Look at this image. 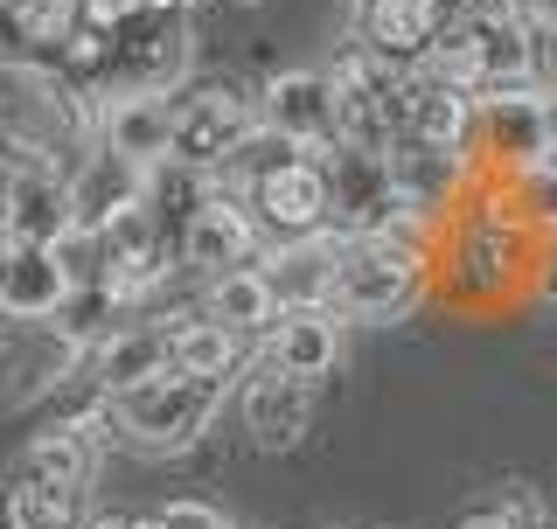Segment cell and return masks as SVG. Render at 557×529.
Wrapping results in <instances>:
<instances>
[{
  "instance_id": "44dd1931",
  "label": "cell",
  "mask_w": 557,
  "mask_h": 529,
  "mask_svg": "<svg viewBox=\"0 0 557 529\" xmlns=\"http://www.w3.org/2000/svg\"><path fill=\"white\" fill-rule=\"evenodd\" d=\"M383 161H391V182H397V196L411 202V217L440 209L453 196V182H460V153L440 147V139H418V133H405Z\"/></svg>"
},
{
  "instance_id": "7a4b0ae2",
  "label": "cell",
  "mask_w": 557,
  "mask_h": 529,
  "mask_svg": "<svg viewBox=\"0 0 557 529\" xmlns=\"http://www.w3.org/2000/svg\"><path fill=\"white\" fill-rule=\"evenodd\" d=\"M223 391H231V377H196V369L174 362L168 377L112 397L119 404V439H133L139 453H182V446H196L209 432V418L223 411Z\"/></svg>"
},
{
  "instance_id": "7c38bea8",
  "label": "cell",
  "mask_w": 557,
  "mask_h": 529,
  "mask_svg": "<svg viewBox=\"0 0 557 529\" xmlns=\"http://www.w3.org/2000/svg\"><path fill=\"white\" fill-rule=\"evenodd\" d=\"M307 426H313V377L258 362V377L244 383V432H251L258 446H293Z\"/></svg>"
},
{
  "instance_id": "ac0fdd59",
  "label": "cell",
  "mask_w": 557,
  "mask_h": 529,
  "mask_svg": "<svg viewBox=\"0 0 557 529\" xmlns=\"http://www.w3.org/2000/svg\"><path fill=\"white\" fill-rule=\"evenodd\" d=\"M202 313L209 321H223L231 334H272V321L286 307H278V293H272V272L265 264H237V272H223V279H209V293H202Z\"/></svg>"
},
{
  "instance_id": "4fadbf2b",
  "label": "cell",
  "mask_w": 557,
  "mask_h": 529,
  "mask_svg": "<svg viewBox=\"0 0 557 529\" xmlns=\"http://www.w3.org/2000/svg\"><path fill=\"white\" fill-rule=\"evenodd\" d=\"M153 196V174L119 161V153L91 147V161L77 168V182H70V202H77V231H112L126 209H139Z\"/></svg>"
},
{
  "instance_id": "8992f818",
  "label": "cell",
  "mask_w": 557,
  "mask_h": 529,
  "mask_svg": "<svg viewBox=\"0 0 557 529\" xmlns=\"http://www.w3.org/2000/svg\"><path fill=\"white\" fill-rule=\"evenodd\" d=\"M258 209L244 202V196H231V188H216L196 217L182 223V237H174V258L188 264V272H202V279H223V272H237V264H251V251H258Z\"/></svg>"
},
{
  "instance_id": "3957f363",
  "label": "cell",
  "mask_w": 557,
  "mask_h": 529,
  "mask_svg": "<svg viewBox=\"0 0 557 529\" xmlns=\"http://www.w3.org/2000/svg\"><path fill=\"white\" fill-rule=\"evenodd\" d=\"M251 209H258V223H265L278 244L335 231V174H327V153L307 147L300 161H286L278 174H265V182L251 188Z\"/></svg>"
},
{
  "instance_id": "5b68a950",
  "label": "cell",
  "mask_w": 557,
  "mask_h": 529,
  "mask_svg": "<svg viewBox=\"0 0 557 529\" xmlns=\"http://www.w3.org/2000/svg\"><path fill=\"white\" fill-rule=\"evenodd\" d=\"M481 133L502 161L536 168L557 153V98L544 84H502V91H481Z\"/></svg>"
},
{
  "instance_id": "30bf717a",
  "label": "cell",
  "mask_w": 557,
  "mask_h": 529,
  "mask_svg": "<svg viewBox=\"0 0 557 529\" xmlns=\"http://www.w3.org/2000/svg\"><path fill=\"white\" fill-rule=\"evenodd\" d=\"M70 293H77V279H70L57 244H8V264H0V313H8L14 328L57 321L70 307Z\"/></svg>"
},
{
  "instance_id": "6da1fadb",
  "label": "cell",
  "mask_w": 557,
  "mask_h": 529,
  "mask_svg": "<svg viewBox=\"0 0 557 529\" xmlns=\"http://www.w3.org/2000/svg\"><path fill=\"white\" fill-rule=\"evenodd\" d=\"M425 293V251L411 244V231L391 237H348L342 244V272H335V299L327 313L362 328H383L397 313H411V299Z\"/></svg>"
},
{
  "instance_id": "f546056e",
  "label": "cell",
  "mask_w": 557,
  "mask_h": 529,
  "mask_svg": "<svg viewBox=\"0 0 557 529\" xmlns=\"http://www.w3.org/2000/svg\"><path fill=\"white\" fill-rule=\"evenodd\" d=\"M530 22H557V0H530Z\"/></svg>"
},
{
  "instance_id": "ffe728a7",
  "label": "cell",
  "mask_w": 557,
  "mask_h": 529,
  "mask_svg": "<svg viewBox=\"0 0 557 529\" xmlns=\"http://www.w3.org/2000/svg\"><path fill=\"white\" fill-rule=\"evenodd\" d=\"M356 42L383 49L397 63H425V49L440 42V22H432L425 0H362L356 8Z\"/></svg>"
},
{
  "instance_id": "cb8c5ba5",
  "label": "cell",
  "mask_w": 557,
  "mask_h": 529,
  "mask_svg": "<svg viewBox=\"0 0 557 529\" xmlns=\"http://www.w3.org/2000/svg\"><path fill=\"white\" fill-rule=\"evenodd\" d=\"M516 217L530 223V231L557 237V153H550V161H536V168H522V174H516Z\"/></svg>"
},
{
  "instance_id": "ba28073f",
  "label": "cell",
  "mask_w": 557,
  "mask_h": 529,
  "mask_svg": "<svg viewBox=\"0 0 557 529\" xmlns=\"http://www.w3.org/2000/svg\"><path fill=\"white\" fill-rule=\"evenodd\" d=\"M112 84L104 91H174V84L188 77V28L174 22V14H139L112 35Z\"/></svg>"
},
{
  "instance_id": "d6986e66",
  "label": "cell",
  "mask_w": 557,
  "mask_h": 529,
  "mask_svg": "<svg viewBox=\"0 0 557 529\" xmlns=\"http://www.w3.org/2000/svg\"><path fill=\"white\" fill-rule=\"evenodd\" d=\"M411 133L440 139V147L460 153L467 139L481 133V91H460V84H440L411 63Z\"/></svg>"
},
{
  "instance_id": "1f68e13d",
  "label": "cell",
  "mask_w": 557,
  "mask_h": 529,
  "mask_svg": "<svg viewBox=\"0 0 557 529\" xmlns=\"http://www.w3.org/2000/svg\"><path fill=\"white\" fill-rule=\"evenodd\" d=\"M147 8H153V14H182L188 0H147Z\"/></svg>"
},
{
  "instance_id": "83f0119b",
  "label": "cell",
  "mask_w": 557,
  "mask_h": 529,
  "mask_svg": "<svg viewBox=\"0 0 557 529\" xmlns=\"http://www.w3.org/2000/svg\"><path fill=\"white\" fill-rule=\"evenodd\" d=\"M481 14H530V0H474Z\"/></svg>"
},
{
  "instance_id": "484cf974",
  "label": "cell",
  "mask_w": 557,
  "mask_h": 529,
  "mask_svg": "<svg viewBox=\"0 0 557 529\" xmlns=\"http://www.w3.org/2000/svg\"><path fill=\"white\" fill-rule=\"evenodd\" d=\"M161 522L168 529H223V516H216V508H202V502H168Z\"/></svg>"
},
{
  "instance_id": "5bb4252c",
  "label": "cell",
  "mask_w": 557,
  "mask_h": 529,
  "mask_svg": "<svg viewBox=\"0 0 557 529\" xmlns=\"http://www.w3.org/2000/svg\"><path fill=\"white\" fill-rule=\"evenodd\" d=\"M91 356L98 342L77 328H42L35 342H14V383H8V404H35L42 391H57L70 377H91Z\"/></svg>"
},
{
  "instance_id": "9c48e42d",
  "label": "cell",
  "mask_w": 557,
  "mask_h": 529,
  "mask_svg": "<svg viewBox=\"0 0 557 529\" xmlns=\"http://www.w3.org/2000/svg\"><path fill=\"white\" fill-rule=\"evenodd\" d=\"M98 147L133 168H168L174 161V98L161 91H104L98 98Z\"/></svg>"
},
{
  "instance_id": "8fae6325",
  "label": "cell",
  "mask_w": 557,
  "mask_h": 529,
  "mask_svg": "<svg viewBox=\"0 0 557 529\" xmlns=\"http://www.w3.org/2000/svg\"><path fill=\"white\" fill-rule=\"evenodd\" d=\"M258 119L300 139V147H327V139H342V91L321 70H278L258 98Z\"/></svg>"
},
{
  "instance_id": "d4e9b609",
  "label": "cell",
  "mask_w": 557,
  "mask_h": 529,
  "mask_svg": "<svg viewBox=\"0 0 557 529\" xmlns=\"http://www.w3.org/2000/svg\"><path fill=\"white\" fill-rule=\"evenodd\" d=\"M147 14V0H77V22H91L104 35H119L126 22H139Z\"/></svg>"
},
{
  "instance_id": "9a60e30c",
  "label": "cell",
  "mask_w": 557,
  "mask_h": 529,
  "mask_svg": "<svg viewBox=\"0 0 557 529\" xmlns=\"http://www.w3.org/2000/svg\"><path fill=\"white\" fill-rule=\"evenodd\" d=\"M342 231H321V237H293V244H278L272 251V293H278V307H327L335 299V272H342Z\"/></svg>"
},
{
  "instance_id": "f1b7e54d",
  "label": "cell",
  "mask_w": 557,
  "mask_h": 529,
  "mask_svg": "<svg viewBox=\"0 0 557 529\" xmlns=\"http://www.w3.org/2000/svg\"><path fill=\"white\" fill-rule=\"evenodd\" d=\"M536 293H544V307H557V258L544 264V279H536Z\"/></svg>"
},
{
  "instance_id": "277c9868",
  "label": "cell",
  "mask_w": 557,
  "mask_h": 529,
  "mask_svg": "<svg viewBox=\"0 0 557 529\" xmlns=\"http://www.w3.org/2000/svg\"><path fill=\"white\" fill-rule=\"evenodd\" d=\"M251 133H258V104L237 98L231 84H202V91L174 98V161H188V168L216 174Z\"/></svg>"
},
{
  "instance_id": "d6a6232c",
  "label": "cell",
  "mask_w": 557,
  "mask_h": 529,
  "mask_svg": "<svg viewBox=\"0 0 557 529\" xmlns=\"http://www.w3.org/2000/svg\"><path fill=\"white\" fill-rule=\"evenodd\" d=\"M133 529H168V522H161V516H139V522H133Z\"/></svg>"
},
{
  "instance_id": "2e32d148",
  "label": "cell",
  "mask_w": 557,
  "mask_h": 529,
  "mask_svg": "<svg viewBox=\"0 0 557 529\" xmlns=\"http://www.w3.org/2000/svg\"><path fill=\"white\" fill-rule=\"evenodd\" d=\"M168 369H174V328H119L98 342L91 383H98V397H126L139 383L168 377Z\"/></svg>"
},
{
  "instance_id": "e0dca14e",
  "label": "cell",
  "mask_w": 557,
  "mask_h": 529,
  "mask_svg": "<svg viewBox=\"0 0 557 529\" xmlns=\"http://www.w3.org/2000/svg\"><path fill=\"white\" fill-rule=\"evenodd\" d=\"M265 362H278V369H293V377H313V383H321L327 369L342 362V313H327V307H293V313H278L272 334H265Z\"/></svg>"
},
{
  "instance_id": "7402d4cb",
  "label": "cell",
  "mask_w": 557,
  "mask_h": 529,
  "mask_svg": "<svg viewBox=\"0 0 557 529\" xmlns=\"http://www.w3.org/2000/svg\"><path fill=\"white\" fill-rule=\"evenodd\" d=\"M77 508H84V488H63V481H42V473L14 467L8 529H77Z\"/></svg>"
},
{
  "instance_id": "52a82bcc",
  "label": "cell",
  "mask_w": 557,
  "mask_h": 529,
  "mask_svg": "<svg viewBox=\"0 0 557 529\" xmlns=\"http://www.w3.org/2000/svg\"><path fill=\"white\" fill-rule=\"evenodd\" d=\"M0 231L8 244H63L77 231V202L70 182L49 161H8V188H0Z\"/></svg>"
},
{
  "instance_id": "603a6c76",
  "label": "cell",
  "mask_w": 557,
  "mask_h": 529,
  "mask_svg": "<svg viewBox=\"0 0 557 529\" xmlns=\"http://www.w3.org/2000/svg\"><path fill=\"white\" fill-rule=\"evenodd\" d=\"M174 362L196 369V377H237L244 334H231L223 321H209V313H182V328H174Z\"/></svg>"
},
{
  "instance_id": "4316f807",
  "label": "cell",
  "mask_w": 557,
  "mask_h": 529,
  "mask_svg": "<svg viewBox=\"0 0 557 529\" xmlns=\"http://www.w3.org/2000/svg\"><path fill=\"white\" fill-rule=\"evenodd\" d=\"M536 77L557 98V22H536Z\"/></svg>"
},
{
  "instance_id": "4dcf8cb0",
  "label": "cell",
  "mask_w": 557,
  "mask_h": 529,
  "mask_svg": "<svg viewBox=\"0 0 557 529\" xmlns=\"http://www.w3.org/2000/svg\"><path fill=\"white\" fill-rule=\"evenodd\" d=\"M84 529H133L126 516H98V522H84Z\"/></svg>"
}]
</instances>
